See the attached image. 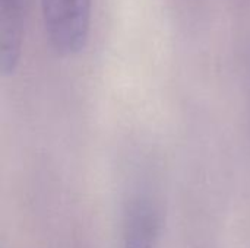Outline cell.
<instances>
[{
    "label": "cell",
    "mask_w": 250,
    "mask_h": 248,
    "mask_svg": "<svg viewBox=\"0 0 250 248\" xmlns=\"http://www.w3.org/2000/svg\"><path fill=\"white\" fill-rule=\"evenodd\" d=\"M41 18L48 44L57 54L69 57L85 50L92 0H41Z\"/></svg>",
    "instance_id": "1"
},
{
    "label": "cell",
    "mask_w": 250,
    "mask_h": 248,
    "mask_svg": "<svg viewBox=\"0 0 250 248\" xmlns=\"http://www.w3.org/2000/svg\"><path fill=\"white\" fill-rule=\"evenodd\" d=\"M25 0H0V72L15 73L23 41Z\"/></svg>",
    "instance_id": "2"
},
{
    "label": "cell",
    "mask_w": 250,
    "mask_h": 248,
    "mask_svg": "<svg viewBox=\"0 0 250 248\" xmlns=\"http://www.w3.org/2000/svg\"><path fill=\"white\" fill-rule=\"evenodd\" d=\"M126 248H151V247H144V246H126Z\"/></svg>",
    "instance_id": "3"
}]
</instances>
